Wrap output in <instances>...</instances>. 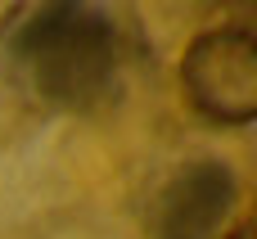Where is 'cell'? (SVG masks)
Wrapping results in <instances>:
<instances>
[{
    "label": "cell",
    "mask_w": 257,
    "mask_h": 239,
    "mask_svg": "<svg viewBox=\"0 0 257 239\" xmlns=\"http://www.w3.org/2000/svg\"><path fill=\"white\" fill-rule=\"evenodd\" d=\"M27 86L72 113H95L117 99L122 86V36L104 9L45 5L27 18L14 41Z\"/></svg>",
    "instance_id": "6da1fadb"
},
{
    "label": "cell",
    "mask_w": 257,
    "mask_h": 239,
    "mask_svg": "<svg viewBox=\"0 0 257 239\" xmlns=\"http://www.w3.org/2000/svg\"><path fill=\"white\" fill-rule=\"evenodd\" d=\"M181 90L212 127H248L257 117V41L244 27H212L181 59Z\"/></svg>",
    "instance_id": "7a4b0ae2"
},
{
    "label": "cell",
    "mask_w": 257,
    "mask_h": 239,
    "mask_svg": "<svg viewBox=\"0 0 257 239\" xmlns=\"http://www.w3.org/2000/svg\"><path fill=\"white\" fill-rule=\"evenodd\" d=\"M239 199L230 163L203 154L172 172L158 199V239H217Z\"/></svg>",
    "instance_id": "3957f363"
},
{
    "label": "cell",
    "mask_w": 257,
    "mask_h": 239,
    "mask_svg": "<svg viewBox=\"0 0 257 239\" xmlns=\"http://www.w3.org/2000/svg\"><path fill=\"white\" fill-rule=\"evenodd\" d=\"M226 239H253V221H239V226H235Z\"/></svg>",
    "instance_id": "277c9868"
}]
</instances>
